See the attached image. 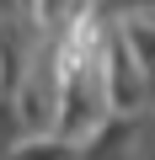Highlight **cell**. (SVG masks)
I'll use <instances>...</instances> for the list:
<instances>
[{
  "mask_svg": "<svg viewBox=\"0 0 155 160\" xmlns=\"http://www.w3.org/2000/svg\"><path fill=\"white\" fill-rule=\"evenodd\" d=\"M27 16H32V27H38L43 38L59 43L70 27H80L86 16H96V0H32Z\"/></svg>",
  "mask_w": 155,
  "mask_h": 160,
  "instance_id": "obj_1",
  "label": "cell"
}]
</instances>
